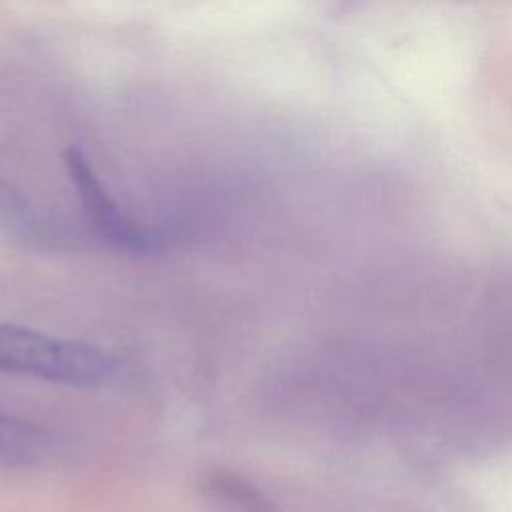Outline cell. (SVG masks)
Here are the masks:
<instances>
[{
	"label": "cell",
	"mask_w": 512,
	"mask_h": 512,
	"mask_svg": "<svg viewBox=\"0 0 512 512\" xmlns=\"http://www.w3.org/2000/svg\"><path fill=\"white\" fill-rule=\"evenodd\" d=\"M114 372L116 358L94 344L0 324V374L88 388Z\"/></svg>",
	"instance_id": "6da1fadb"
},
{
	"label": "cell",
	"mask_w": 512,
	"mask_h": 512,
	"mask_svg": "<svg viewBox=\"0 0 512 512\" xmlns=\"http://www.w3.org/2000/svg\"><path fill=\"white\" fill-rule=\"evenodd\" d=\"M68 168L76 182L86 212L94 220L98 232L110 244L134 252L150 250L152 246H156V238L152 234H148L146 230L136 226L126 214H122V210L102 188L88 160L78 150L68 152Z\"/></svg>",
	"instance_id": "7a4b0ae2"
},
{
	"label": "cell",
	"mask_w": 512,
	"mask_h": 512,
	"mask_svg": "<svg viewBox=\"0 0 512 512\" xmlns=\"http://www.w3.org/2000/svg\"><path fill=\"white\" fill-rule=\"evenodd\" d=\"M46 450L40 428L0 412V464H30Z\"/></svg>",
	"instance_id": "3957f363"
}]
</instances>
